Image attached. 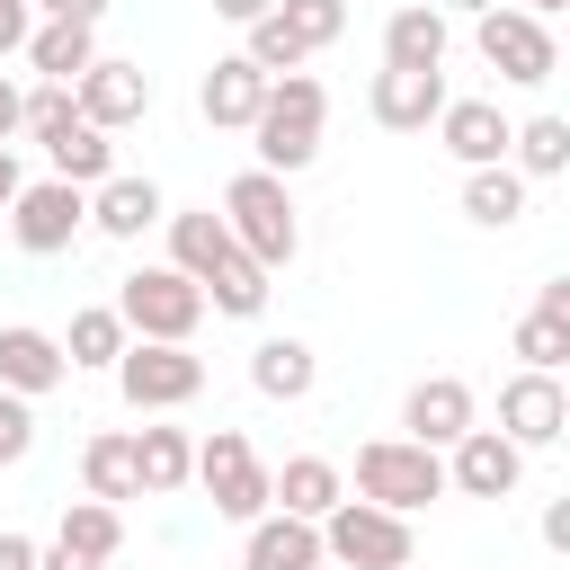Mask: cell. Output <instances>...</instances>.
<instances>
[{"mask_svg": "<svg viewBox=\"0 0 570 570\" xmlns=\"http://www.w3.org/2000/svg\"><path fill=\"white\" fill-rule=\"evenodd\" d=\"M321 125H330V89H321L312 71L267 80V98H258V116H249V151H258V169H267V178L312 169V160H321Z\"/></svg>", "mask_w": 570, "mask_h": 570, "instance_id": "6da1fadb", "label": "cell"}, {"mask_svg": "<svg viewBox=\"0 0 570 570\" xmlns=\"http://www.w3.org/2000/svg\"><path fill=\"white\" fill-rule=\"evenodd\" d=\"M223 232H232V249L240 258H258L267 276L276 267H294V249H303V214H294V187L285 178H267V169H240L232 187H223Z\"/></svg>", "mask_w": 570, "mask_h": 570, "instance_id": "7a4b0ae2", "label": "cell"}, {"mask_svg": "<svg viewBox=\"0 0 570 570\" xmlns=\"http://www.w3.org/2000/svg\"><path fill=\"white\" fill-rule=\"evenodd\" d=\"M347 499L392 508V517H419L428 499H445V454H428V445H410V436H374V445H356Z\"/></svg>", "mask_w": 570, "mask_h": 570, "instance_id": "3957f363", "label": "cell"}, {"mask_svg": "<svg viewBox=\"0 0 570 570\" xmlns=\"http://www.w3.org/2000/svg\"><path fill=\"white\" fill-rule=\"evenodd\" d=\"M116 321H125V338L187 347L196 321H205V285H187L178 267H134V276L116 285Z\"/></svg>", "mask_w": 570, "mask_h": 570, "instance_id": "277c9868", "label": "cell"}, {"mask_svg": "<svg viewBox=\"0 0 570 570\" xmlns=\"http://www.w3.org/2000/svg\"><path fill=\"white\" fill-rule=\"evenodd\" d=\"M321 561H338V570H410V561H419V534H410V517H392V508L338 499V508L321 517Z\"/></svg>", "mask_w": 570, "mask_h": 570, "instance_id": "5b68a950", "label": "cell"}, {"mask_svg": "<svg viewBox=\"0 0 570 570\" xmlns=\"http://www.w3.org/2000/svg\"><path fill=\"white\" fill-rule=\"evenodd\" d=\"M205 499H214V517H232V525H249V517H267V463H258V445L240 436V428H214V436H196V472H187Z\"/></svg>", "mask_w": 570, "mask_h": 570, "instance_id": "8992f818", "label": "cell"}, {"mask_svg": "<svg viewBox=\"0 0 570 570\" xmlns=\"http://www.w3.org/2000/svg\"><path fill=\"white\" fill-rule=\"evenodd\" d=\"M125 410H187L205 392V356L196 347H160V338H125V356L107 365Z\"/></svg>", "mask_w": 570, "mask_h": 570, "instance_id": "52a82bcc", "label": "cell"}, {"mask_svg": "<svg viewBox=\"0 0 570 570\" xmlns=\"http://www.w3.org/2000/svg\"><path fill=\"white\" fill-rule=\"evenodd\" d=\"M472 45H481V62H490L508 89H543V80L561 71L552 27H543V18H525V9H481V18H472Z\"/></svg>", "mask_w": 570, "mask_h": 570, "instance_id": "ba28073f", "label": "cell"}, {"mask_svg": "<svg viewBox=\"0 0 570 570\" xmlns=\"http://www.w3.org/2000/svg\"><path fill=\"white\" fill-rule=\"evenodd\" d=\"M80 232H89V196H80L71 178H27V187L9 196V240H18L27 258H62Z\"/></svg>", "mask_w": 570, "mask_h": 570, "instance_id": "9c48e42d", "label": "cell"}, {"mask_svg": "<svg viewBox=\"0 0 570 570\" xmlns=\"http://www.w3.org/2000/svg\"><path fill=\"white\" fill-rule=\"evenodd\" d=\"M499 436L517 445V454H543V445H561L570 436V392H561V374H508L499 383Z\"/></svg>", "mask_w": 570, "mask_h": 570, "instance_id": "30bf717a", "label": "cell"}, {"mask_svg": "<svg viewBox=\"0 0 570 570\" xmlns=\"http://www.w3.org/2000/svg\"><path fill=\"white\" fill-rule=\"evenodd\" d=\"M71 107H80V125L125 134V125H142V116H151V71H142V62H125V53H98V62L71 80Z\"/></svg>", "mask_w": 570, "mask_h": 570, "instance_id": "8fae6325", "label": "cell"}, {"mask_svg": "<svg viewBox=\"0 0 570 570\" xmlns=\"http://www.w3.org/2000/svg\"><path fill=\"white\" fill-rule=\"evenodd\" d=\"M463 428H481V401H472V383H463V374H419V383L401 392V436H410V445L445 454Z\"/></svg>", "mask_w": 570, "mask_h": 570, "instance_id": "7c38bea8", "label": "cell"}, {"mask_svg": "<svg viewBox=\"0 0 570 570\" xmlns=\"http://www.w3.org/2000/svg\"><path fill=\"white\" fill-rule=\"evenodd\" d=\"M517 481H525V454L499 428H463L445 445V490H463V499H517Z\"/></svg>", "mask_w": 570, "mask_h": 570, "instance_id": "4fadbf2b", "label": "cell"}, {"mask_svg": "<svg viewBox=\"0 0 570 570\" xmlns=\"http://www.w3.org/2000/svg\"><path fill=\"white\" fill-rule=\"evenodd\" d=\"M62 383H71L62 338H53V330H36V321H9V330H0V392L45 401V392H62Z\"/></svg>", "mask_w": 570, "mask_h": 570, "instance_id": "5bb4252c", "label": "cell"}, {"mask_svg": "<svg viewBox=\"0 0 570 570\" xmlns=\"http://www.w3.org/2000/svg\"><path fill=\"white\" fill-rule=\"evenodd\" d=\"M445 71H374V89H365V116L383 125V134H428L436 116H445Z\"/></svg>", "mask_w": 570, "mask_h": 570, "instance_id": "9a60e30c", "label": "cell"}, {"mask_svg": "<svg viewBox=\"0 0 570 570\" xmlns=\"http://www.w3.org/2000/svg\"><path fill=\"white\" fill-rule=\"evenodd\" d=\"M338 499H347V472H338L330 454H285V463L267 472V508H276V517H303V525H321Z\"/></svg>", "mask_w": 570, "mask_h": 570, "instance_id": "2e32d148", "label": "cell"}, {"mask_svg": "<svg viewBox=\"0 0 570 570\" xmlns=\"http://www.w3.org/2000/svg\"><path fill=\"white\" fill-rule=\"evenodd\" d=\"M508 116H499V98H445V116H436V142L463 160V169H499L508 160Z\"/></svg>", "mask_w": 570, "mask_h": 570, "instance_id": "e0dca14e", "label": "cell"}, {"mask_svg": "<svg viewBox=\"0 0 570 570\" xmlns=\"http://www.w3.org/2000/svg\"><path fill=\"white\" fill-rule=\"evenodd\" d=\"M445 45H454V27L436 0H410L383 18V71H445Z\"/></svg>", "mask_w": 570, "mask_h": 570, "instance_id": "ac0fdd59", "label": "cell"}, {"mask_svg": "<svg viewBox=\"0 0 570 570\" xmlns=\"http://www.w3.org/2000/svg\"><path fill=\"white\" fill-rule=\"evenodd\" d=\"M18 53H27V71H36V80L71 89V80H80V71L98 62V27H71V18H36Z\"/></svg>", "mask_w": 570, "mask_h": 570, "instance_id": "d6986e66", "label": "cell"}, {"mask_svg": "<svg viewBox=\"0 0 570 570\" xmlns=\"http://www.w3.org/2000/svg\"><path fill=\"white\" fill-rule=\"evenodd\" d=\"M258 98H267V71H249L240 53H214V71L196 80V107H205V125H223V134H249Z\"/></svg>", "mask_w": 570, "mask_h": 570, "instance_id": "ffe728a7", "label": "cell"}, {"mask_svg": "<svg viewBox=\"0 0 570 570\" xmlns=\"http://www.w3.org/2000/svg\"><path fill=\"white\" fill-rule=\"evenodd\" d=\"M169 214V196L151 187V178H107V187H89V232H107V240H142L151 223Z\"/></svg>", "mask_w": 570, "mask_h": 570, "instance_id": "44dd1931", "label": "cell"}, {"mask_svg": "<svg viewBox=\"0 0 570 570\" xmlns=\"http://www.w3.org/2000/svg\"><path fill=\"white\" fill-rule=\"evenodd\" d=\"M240 570H321V525L303 517H249V543H240Z\"/></svg>", "mask_w": 570, "mask_h": 570, "instance_id": "7402d4cb", "label": "cell"}, {"mask_svg": "<svg viewBox=\"0 0 570 570\" xmlns=\"http://www.w3.org/2000/svg\"><path fill=\"white\" fill-rule=\"evenodd\" d=\"M160 223H169V267H178L187 285H205V276L232 258V232H223L214 205H187V214H160Z\"/></svg>", "mask_w": 570, "mask_h": 570, "instance_id": "603a6c76", "label": "cell"}, {"mask_svg": "<svg viewBox=\"0 0 570 570\" xmlns=\"http://www.w3.org/2000/svg\"><path fill=\"white\" fill-rule=\"evenodd\" d=\"M80 499H107V508L142 499V481H134V428H98L80 445Z\"/></svg>", "mask_w": 570, "mask_h": 570, "instance_id": "cb8c5ba5", "label": "cell"}, {"mask_svg": "<svg viewBox=\"0 0 570 570\" xmlns=\"http://www.w3.org/2000/svg\"><path fill=\"white\" fill-rule=\"evenodd\" d=\"M187 472H196V436L187 428H134V481H142V499L187 490Z\"/></svg>", "mask_w": 570, "mask_h": 570, "instance_id": "d4e9b609", "label": "cell"}, {"mask_svg": "<svg viewBox=\"0 0 570 570\" xmlns=\"http://www.w3.org/2000/svg\"><path fill=\"white\" fill-rule=\"evenodd\" d=\"M249 383H258L267 401H303V392L321 383L312 338H258V347H249Z\"/></svg>", "mask_w": 570, "mask_h": 570, "instance_id": "484cf974", "label": "cell"}, {"mask_svg": "<svg viewBox=\"0 0 570 570\" xmlns=\"http://www.w3.org/2000/svg\"><path fill=\"white\" fill-rule=\"evenodd\" d=\"M45 160H53V178H71V187H80V196H89V187H107V178H116V142H107V134H98V125H80V116H71V125H62V134H53V142H45Z\"/></svg>", "mask_w": 570, "mask_h": 570, "instance_id": "4316f807", "label": "cell"}, {"mask_svg": "<svg viewBox=\"0 0 570 570\" xmlns=\"http://www.w3.org/2000/svg\"><path fill=\"white\" fill-rule=\"evenodd\" d=\"M508 169L534 187V178H561L570 169V116H525L517 134H508Z\"/></svg>", "mask_w": 570, "mask_h": 570, "instance_id": "83f0119b", "label": "cell"}, {"mask_svg": "<svg viewBox=\"0 0 570 570\" xmlns=\"http://www.w3.org/2000/svg\"><path fill=\"white\" fill-rule=\"evenodd\" d=\"M53 543H71L80 561H116V552H125V508H107V499H62Z\"/></svg>", "mask_w": 570, "mask_h": 570, "instance_id": "f1b7e54d", "label": "cell"}, {"mask_svg": "<svg viewBox=\"0 0 570 570\" xmlns=\"http://www.w3.org/2000/svg\"><path fill=\"white\" fill-rule=\"evenodd\" d=\"M267 294H276V285H267V267H258V258H240V249L205 276V312H223V321H258V312H267Z\"/></svg>", "mask_w": 570, "mask_h": 570, "instance_id": "f546056e", "label": "cell"}, {"mask_svg": "<svg viewBox=\"0 0 570 570\" xmlns=\"http://www.w3.org/2000/svg\"><path fill=\"white\" fill-rule=\"evenodd\" d=\"M463 214L481 223V232H508L517 214H525V178L499 160V169H463Z\"/></svg>", "mask_w": 570, "mask_h": 570, "instance_id": "4dcf8cb0", "label": "cell"}, {"mask_svg": "<svg viewBox=\"0 0 570 570\" xmlns=\"http://www.w3.org/2000/svg\"><path fill=\"white\" fill-rule=\"evenodd\" d=\"M62 356H71V374H80V365H116V356H125V321H116V303H80L71 330H62Z\"/></svg>", "mask_w": 570, "mask_h": 570, "instance_id": "1f68e13d", "label": "cell"}, {"mask_svg": "<svg viewBox=\"0 0 570 570\" xmlns=\"http://www.w3.org/2000/svg\"><path fill=\"white\" fill-rule=\"evenodd\" d=\"M240 36H249V45H240V62H249V71H267V80H285V71H303V62H312V53L294 45V27H285L276 9H267L258 27H240Z\"/></svg>", "mask_w": 570, "mask_h": 570, "instance_id": "d6a6232c", "label": "cell"}, {"mask_svg": "<svg viewBox=\"0 0 570 570\" xmlns=\"http://www.w3.org/2000/svg\"><path fill=\"white\" fill-rule=\"evenodd\" d=\"M508 347H517V365H525V374H561V356H570V321L525 312V321L508 330Z\"/></svg>", "mask_w": 570, "mask_h": 570, "instance_id": "836d02e7", "label": "cell"}, {"mask_svg": "<svg viewBox=\"0 0 570 570\" xmlns=\"http://www.w3.org/2000/svg\"><path fill=\"white\" fill-rule=\"evenodd\" d=\"M276 18L294 27V45H303V53H321V45H338V36H347V0H276Z\"/></svg>", "mask_w": 570, "mask_h": 570, "instance_id": "e575fe53", "label": "cell"}, {"mask_svg": "<svg viewBox=\"0 0 570 570\" xmlns=\"http://www.w3.org/2000/svg\"><path fill=\"white\" fill-rule=\"evenodd\" d=\"M71 116H80V107H71V89L36 80V89H27V116H18V134H27V142H53V134H62Z\"/></svg>", "mask_w": 570, "mask_h": 570, "instance_id": "d590c367", "label": "cell"}, {"mask_svg": "<svg viewBox=\"0 0 570 570\" xmlns=\"http://www.w3.org/2000/svg\"><path fill=\"white\" fill-rule=\"evenodd\" d=\"M27 445H36V401L0 392V472H9V463H27Z\"/></svg>", "mask_w": 570, "mask_h": 570, "instance_id": "8d00e7d4", "label": "cell"}, {"mask_svg": "<svg viewBox=\"0 0 570 570\" xmlns=\"http://www.w3.org/2000/svg\"><path fill=\"white\" fill-rule=\"evenodd\" d=\"M27 27H36V0H0V62L27 45Z\"/></svg>", "mask_w": 570, "mask_h": 570, "instance_id": "74e56055", "label": "cell"}, {"mask_svg": "<svg viewBox=\"0 0 570 570\" xmlns=\"http://www.w3.org/2000/svg\"><path fill=\"white\" fill-rule=\"evenodd\" d=\"M116 0H36V18H71V27H98Z\"/></svg>", "mask_w": 570, "mask_h": 570, "instance_id": "f35d334b", "label": "cell"}, {"mask_svg": "<svg viewBox=\"0 0 570 570\" xmlns=\"http://www.w3.org/2000/svg\"><path fill=\"white\" fill-rule=\"evenodd\" d=\"M0 570H36V534H18V525H0Z\"/></svg>", "mask_w": 570, "mask_h": 570, "instance_id": "ab89813d", "label": "cell"}, {"mask_svg": "<svg viewBox=\"0 0 570 570\" xmlns=\"http://www.w3.org/2000/svg\"><path fill=\"white\" fill-rule=\"evenodd\" d=\"M18 116H27V89L0 71V151H9V134H18Z\"/></svg>", "mask_w": 570, "mask_h": 570, "instance_id": "60d3db41", "label": "cell"}, {"mask_svg": "<svg viewBox=\"0 0 570 570\" xmlns=\"http://www.w3.org/2000/svg\"><path fill=\"white\" fill-rule=\"evenodd\" d=\"M36 570H107V561H80L71 543H36Z\"/></svg>", "mask_w": 570, "mask_h": 570, "instance_id": "b9f144b4", "label": "cell"}, {"mask_svg": "<svg viewBox=\"0 0 570 570\" xmlns=\"http://www.w3.org/2000/svg\"><path fill=\"white\" fill-rule=\"evenodd\" d=\"M534 312H552V321H570V276H552V285H534Z\"/></svg>", "mask_w": 570, "mask_h": 570, "instance_id": "7bdbcfd3", "label": "cell"}, {"mask_svg": "<svg viewBox=\"0 0 570 570\" xmlns=\"http://www.w3.org/2000/svg\"><path fill=\"white\" fill-rule=\"evenodd\" d=\"M543 543H552V552H570V499H552V508H543Z\"/></svg>", "mask_w": 570, "mask_h": 570, "instance_id": "ee69618b", "label": "cell"}, {"mask_svg": "<svg viewBox=\"0 0 570 570\" xmlns=\"http://www.w3.org/2000/svg\"><path fill=\"white\" fill-rule=\"evenodd\" d=\"M276 0H214V18H232V27H258Z\"/></svg>", "mask_w": 570, "mask_h": 570, "instance_id": "f6af8a7d", "label": "cell"}, {"mask_svg": "<svg viewBox=\"0 0 570 570\" xmlns=\"http://www.w3.org/2000/svg\"><path fill=\"white\" fill-rule=\"evenodd\" d=\"M27 187V169H18V151H0V214H9V196Z\"/></svg>", "mask_w": 570, "mask_h": 570, "instance_id": "bcb514c9", "label": "cell"}, {"mask_svg": "<svg viewBox=\"0 0 570 570\" xmlns=\"http://www.w3.org/2000/svg\"><path fill=\"white\" fill-rule=\"evenodd\" d=\"M508 9H525V18H543V27H552V9H570V0H508Z\"/></svg>", "mask_w": 570, "mask_h": 570, "instance_id": "7dc6e473", "label": "cell"}, {"mask_svg": "<svg viewBox=\"0 0 570 570\" xmlns=\"http://www.w3.org/2000/svg\"><path fill=\"white\" fill-rule=\"evenodd\" d=\"M436 9H463V18H481V9H499V0H436Z\"/></svg>", "mask_w": 570, "mask_h": 570, "instance_id": "c3c4849f", "label": "cell"}]
</instances>
